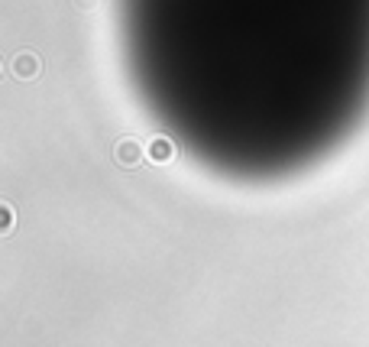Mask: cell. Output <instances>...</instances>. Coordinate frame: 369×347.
I'll return each instance as SVG.
<instances>
[{
	"instance_id": "6da1fadb",
	"label": "cell",
	"mask_w": 369,
	"mask_h": 347,
	"mask_svg": "<svg viewBox=\"0 0 369 347\" xmlns=\"http://www.w3.org/2000/svg\"><path fill=\"white\" fill-rule=\"evenodd\" d=\"M117 159H120L123 166H136V162H139V147H136V143H127V140H123L120 147H117Z\"/></svg>"
},
{
	"instance_id": "7a4b0ae2",
	"label": "cell",
	"mask_w": 369,
	"mask_h": 347,
	"mask_svg": "<svg viewBox=\"0 0 369 347\" xmlns=\"http://www.w3.org/2000/svg\"><path fill=\"white\" fill-rule=\"evenodd\" d=\"M172 149H169V143H156L153 147V156H159V159H165V156H169Z\"/></svg>"
}]
</instances>
